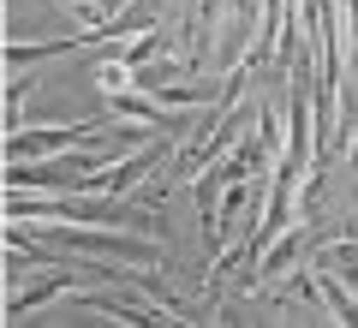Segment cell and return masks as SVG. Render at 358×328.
<instances>
[{
  "instance_id": "1",
  "label": "cell",
  "mask_w": 358,
  "mask_h": 328,
  "mask_svg": "<svg viewBox=\"0 0 358 328\" xmlns=\"http://www.w3.org/2000/svg\"><path fill=\"white\" fill-rule=\"evenodd\" d=\"M54 239L78 245V251H108V257H126V263H162V251L143 239H108V233H54Z\"/></svg>"
},
{
  "instance_id": "2",
  "label": "cell",
  "mask_w": 358,
  "mask_h": 328,
  "mask_svg": "<svg viewBox=\"0 0 358 328\" xmlns=\"http://www.w3.org/2000/svg\"><path fill=\"white\" fill-rule=\"evenodd\" d=\"M96 138V126H60V131H13V162H24V155L36 150H66V143H84Z\"/></svg>"
},
{
  "instance_id": "3",
  "label": "cell",
  "mask_w": 358,
  "mask_h": 328,
  "mask_svg": "<svg viewBox=\"0 0 358 328\" xmlns=\"http://www.w3.org/2000/svg\"><path fill=\"white\" fill-rule=\"evenodd\" d=\"M299 245H305V233H287V239H281V245H275V251H268V257H263V263H257V269H263V275H275V269H281V263H287V257H293V251H299Z\"/></svg>"
}]
</instances>
